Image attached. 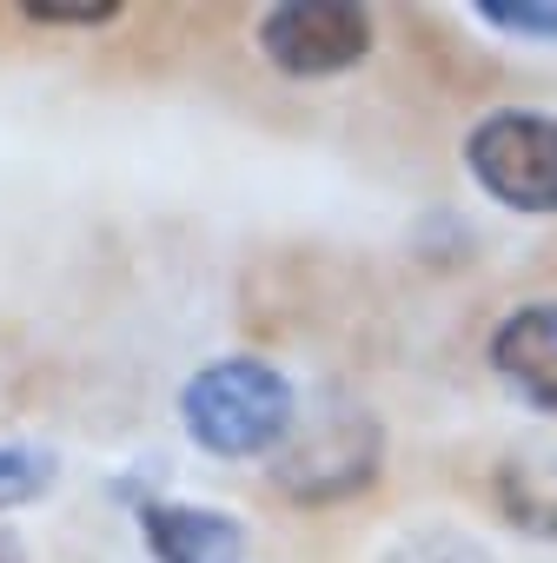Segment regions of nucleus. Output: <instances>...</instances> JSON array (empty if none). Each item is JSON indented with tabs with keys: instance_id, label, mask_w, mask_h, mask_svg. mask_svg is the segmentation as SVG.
<instances>
[{
	"instance_id": "obj_1",
	"label": "nucleus",
	"mask_w": 557,
	"mask_h": 563,
	"mask_svg": "<svg viewBox=\"0 0 557 563\" xmlns=\"http://www.w3.org/2000/svg\"><path fill=\"white\" fill-rule=\"evenodd\" d=\"M293 385L265 358H219L186 378L179 391V424L199 451L212 457H259L293 438Z\"/></svg>"
},
{
	"instance_id": "obj_2",
	"label": "nucleus",
	"mask_w": 557,
	"mask_h": 563,
	"mask_svg": "<svg viewBox=\"0 0 557 563\" xmlns=\"http://www.w3.org/2000/svg\"><path fill=\"white\" fill-rule=\"evenodd\" d=\"M465 166L498 206L557 212V120L550 113L504 107V113L478 120L471 140H465Z\"/></svg>"
},
{
	"instance_id": "obj_3",
	"label": "nucleus",
	"mask_w": 557,
	"mask_h": 563,
	"mask_svg": "<svg viewBox=\"0 0 557 563\" xmlns=\"http://www.w3.org/2000/svg\"><path fill=\"white\" fill-rule=\"evenodd\" d=\"M259 47L278 74L326 80L372 54V14L352 0H293V8H272L259 21Z\"/></svg>"
},
{
	"instance_id": "obj_4",
	"label": "nucleus",
	"mask_w": 557,
	"mask_h": 563,
	"mask_svg": "<svg viewBox=\"0 0 557 563\" xmlns=\"http://www.w3.org/2000/svg\"><path fill=\"white\" fill-rule=\"evenodd\" d=\"M491 372L531 405V411H557V306H517L498 332H491Z\"/></svg>"
},
{
	"instance_id": "obj_5",
	"label": "nucleus",
	"mask_w": 557,
	"mask_h": 563,
	"mask_svg": "<svg viewBox=\"0 0 557 563\" xmlns=\"http://www.w3.org/2000/svg\"><path fill=\"white\" fill-rule=\"evenodd\" d=\"M140 537L153 563H245V523L206 504H140Z\"/></svg>"
},
{
	"instance_id": "obj_6",
	"label": "nucleus",
	"mask_w": 557,
	"mask_h": 563,
	"mask_svg": "<svg viewBox=\"0 0 557 563\" xmlns=\"http://www.w3.org/2000/svg\"><path fill=\"white\" fill-rule=\"evenodd\" d=\"M372 464H379V444H359V451H346L339 438H326V431H306L286 457L272 464V484H286L293 497H306V504H326V497H346V490H359L365 477H372Z\"/></svg>"
},
{
	"instance_id": "obj_7",
	"label": "nucleus",
	"mask_w": 557,
	"mask_h": 563,
	"mask_svg": "<svg viewBox=\"0 0 557 563\" xmlns=\"http://www.w3.org/2000/svg\"><path fill=\"white\" fill-rule=\"evenodd\" d=\"M491 497L524 537L557 543V451H511L491 471Z\"/></svg>"
},
{
	"instance_id": "obj_8",
	"label": "nucleus",
	"mask_w": 557,
	"mask_h": 563,
	"mask_svg": "<svg viewBox=\"0 0 557 563\" xmlns=\"http://www.w3.org/2000/svg\"><path fill=\"white\" fill-rule=\"evenodd\" d=\"M379 563H491V550H484L478 537L451 530V523H418V530L392 537V543L379 550Z\"/></svg>"
},
{
	"instance_id": "obj_9",
	"label": "nucleus",
	"mask_w": 557,
	"mask_h": 563,
	"mask_svg": "<svg viewBox=\"0 0 557 563\" xmlns=\"http://www.w3.org/2000/svg\"><path fill=\"white\" fill-rule=\"evenodd\" d=\"M54 484V451L41 444H0V510H14Z\"/></svg>"
},
{
	"instance_id": "obj_10",
	"label": "nucleus",
	"mask_w": 557,
	"mask_h": 563,
	"mask_svg": "<svg viewBox=\"0 0 557 563\" xmlns=\"http://www.w3.org/2000/svg\"><path fill=\"white\" fill-rule=\"evenodd\" d=\"M478 21H484V27H498V34H524V41H557V0H544V8H517V0H484Z\"/></svg>"
},
{
	"instance_id": "obj_11",
	"label": "nucleus",
	"mask_w": 557,
	"mask_h": 563,
	"mask_svg": "<svg viewBox=\"0 0 557 563\" xmlns=\"http://www.w3.org/2000/svg\"><path fill=\"white\" fill-rule=\"evenodd\" d=\"M28 21H47V27H100V21H120L113 0H94V8H28Z\"/></svg>"
},
{
	"instance_id": "obj_12",
	"label": "nucleus",
	"mask_w": 557,
	"mask_h": 563,
	"mask_svg": "<svg viewBox=\"0 0 557 563\" xmlns=\"http://www.w3.org/2000/svg\"><path fill=\"white\" fill-rule=\"evenodd\" d=\"M0 563H28V550H21V537H14V530H0Z\"/></svg>"
}]
</instances>
